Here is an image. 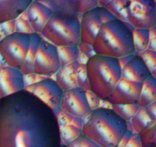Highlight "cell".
<instances>
[{"instance_id":"cell-1","label":"cell","mask_w":156,"mask_h":147,"mask_svg":"<svg viewBox=\"0 0 156 147\" xmlns=\"http://www.w3.org/2000/svg\"><path fill=\"white\" fill-rule=\"evenodd\" d=\"M58 116L24 90L0 100V147H60Z\"/></svg>"},{"instance_id":"cell-2","label":"cell","mask_w":156,"mask_h":147,"mask_svg":"<svg viewBox=\"0 0 156 147\" xmlns=\"http://www.w3.org/2000/svg\"><path fill=\"white\" fill-rule=\"evenodd\" d=\"M129 131L127 122L111 107H105L93 110L82 129L84 136L101 147H119Z\"/></svg>"},{"instance_id":"cell-3","label":"cell","mask_w":156,"mask_h":147,"mask_svg":"<svg viewBox=\"0 0 156 147\" xmlns=\"http://www.w3.org/2000/svg\"><path fill=\"white\" fill-rule=\"evenodd\" d=\"M133 30L128 23L116 18L105 22L91 45L94 54L118 60L136 54Z\"/></svg>"},{"instance_id":"cell-4","label":"cell","mask_w":156,"mask_h":147,"mask_svg":"<svg viewBox=\"0 0 156 147\" xmlns=\"http://www.w3.org/2000/svg\"><path fill=\"white\" fill-rule=\"evenodd\" d=\"M89 90L101 100L108 102L121 78L118 59L94 55L85 63Z\"/></svg>"},{"instance_id":"cell-5","label":"cell","mask_w":156,"mask_h":147,"mask_svg":"<svg viewBox=\"0 0 156 147\" xmlns=\"http://www.w3.org/2000/svg\"><path fill=\"white\" fill-rule=\"evenodd\" d=\"M41 35L56 47H79L82 43L80 18L66 12H53Z\"/></svg>"},{"instance_id":"cell-6","label":"cell","mask_w":156,"mask_h":147,"mask_svg":"<svg viewBox=\"0 0 156 147\" xmlns=\"http://www.w3.org/2000/svg\"><path fill=\"white\" fill-rule=\"evenodd\" d=\"M31 34L14 32L0 41V58L8 67L20 69L26 58Z\"/></svg>"},{"instance_id":"cell-7","label":"cell","mask_w":156,"mask_h":147,"mask_svg":"<svg viewBox=\"0 0 156 147\" xmlns=\"http://www.w3.org/2000/svg\"><path fill=\"white\" fill-rule=\"evenodd\" d=\"M126 22L133 28L150 29L156 27L155 0H129Z\"/></svg>"},{"instance_id":"cell-8","label":"cell","mask_w":156,"mask_h":147,"mask_svg":"<svg viewBox=\"0 0 156 147\" xmlns=\"http://www.w3.org/2000/svg\"><path fill=\"white\" fill-rule=\"evenodd\" d=\"M24 90L37 96L56 115L60 113L64 91L54 79L51 77L44 78L34 84L26 86Z\"/></svg>"},{"instance_id":"cell-9","label":"cell","mask_w":156,"mask_h":147,"mask_svg":"<svg viewBox=\"0 0 156 147\" xmlns=\"http://www.w3.org/2000/svg\"><path fill=\"white\" fill-rule=\"evenodd\" d=\"M61 67L57 47L42 38L34 63V74L44 77H51Z\"/></svg>"},{"instance_id":"cell-10","label":"cell","mask_w":156,"mask_h":147,"mask_svg":"<svg viewBox=\"0 0 156 147\" xmlns=\"http://www.w3.org/2000/svg\"><path fill=\"white\" fill-rule=\"evenodd\" d=\"M114 17L102 6H96L82 13L80 18L81 41L92 45L102 24Z\"/></svg>"},{"instance_id":"cell-11","label":"cell","mask_w":156,"mask_h":147,"mask_svg":"<svg viewBox=\"0 0 156 147\" xmlns=\"http://www.w3.org/2000/svg\"><path fill=\"white\" fill-rule=\"evenodd\" d=\"M91 111L86 90L81 87H75L64 91L61 104V113L85 121Z\"/></svg>"},{"instance_id":"cell-12","label":"cell","mask_w":156,"mask_h":147,"mask_svg":"<svg viewBox=\"0 0 156 147\" xmlns=\"http://www.w3.org/2000/svg\"><path fill=\"white\" fill-rule=\"evenodd\" d=\"M141 90V83L133 82L121 77L108 102L111 105L138 104Z\"/></svg>"},{"instance_id":"cell-13","label":"cell","mask_w":156,"mask_h":147,"mask_svg":"<svg viewBox=\"0 0 156 147\" xmlns=\"http://www.w3.org/2000/svg\"><path fill=\"white\" fill-rule=\"evenodd\" d=\"M25 89L24 75L20 69L5 66L0 69V100Z\"/></svg>"},{"instance_id":"cell-14","label":"cell","mask_w":156,"mask_h":147,"mask_svg":"<svg viewBox=\"0 0 156 147\" xmlns=\"http://www.w3.org/2000/svg\"><path fill=\"white\" fill-rule=\"evenodd\" d=\"M24 14L34 33L41 35L53 14V11L41 1H31Z\"/></svg>"},{"instance_id":"cell-15","label":"cell","mask_w":156,"mask_h":147,"mask_svg":"<svg viewBox=\"0 0 156 147\" xmlns=\"http://www.w3.org/2000/svg\"><path fill=\"white\" fill-rule=\"evenodd\" d=\"M151 75L141 57L137 54L132 55L129 61L122 67L121 77L129 81L143 84Z\"/></svg>"},{"instance_id":"cell-16","label":"cell","mask_w":156,"mask_h":147,"mask_svg":"<svg viewBox=\"0 0 156 147\" xmlns=\"http://www.w3.org/2000/svg\"><path fill=\"white\" fill-rule=\"evenodd\" d=\"M32 0H0V24L14 21L26 11Z\"/></svg>"},{"instance_id":"cell-17","label":"cell","mask_w":156,"mask_h":147,"mask_svg":"<svg viewBox=\"0 0 156 147\" xmlns=\"http://www.w3.org/2000/svg\"><path fill=\"white\" fill-rule=\"evenodd\" d=\"M79 61L62 65L55 74V81L63 91L78 87L77 70Z\"/></svg>"},{"instance_id":"cell-18","label":"cell","mask_w":156,"mask_h":147,"mask_svg":"<svg viewBox=\"0 0 156 147\" xmlns=\"http://www.w3.org/2000/svg\"><path fill=\"white\" fill-rule=\"evenodd\" d=\"M42 37L38 34L32 33L31 38H30V44L29 46L28 51H27L24 62L20 68V70L22 72L24 75H29L34 74L33 67L34 63L35 58H36L37 52L38 47L42 40Z\"/></svg>"},{"instance_id":"cell-19","label":"cell","mask_w":156,"mask_h":147,"mask_svg":"<svg viewBox=\"0 0 156 147\" xmlns=\"http://www.w3.org/2000/svg\"><path fill=\"white\" fill-rule=\"evenodd\" d=\"M156 101V79L152 75L149 77L142 84L138 105L140 107H146Z\"/></svg>"},{"instance_id":"cell-20","label":"cell","mask_w":156,"mask_h":147,"mask_svg":"<svg viewBox=\"0 0 156 147\" xmlns=\"http://www.w3.org/2000/svg\"><path fill=\"white\" fill-rule=\"evenodd\" d=\"M129 0H114V1H100V6L105 8L114 18L126 22L127 6ZM127 23V22H126Z\"/></svg>"},{"instance_id":"cell-21","label":"cell","mask_w":156,"mask_h":147,"mask_svg":"<svg viewBox=\"0 0 156 147\" xmlns=\"http://www.w3.org/2000/svg\"><path fill=\"white\" fill-rule=\"evenodd\" d=\"M127 123L129 130L133 133L140 134L142 130L153 123V122L149 117L145 109L143 107H140L136 115Z\"/></svg>"},{"instance_id":"cell-22","label":"cell","mask_w":156,"mask_h":147,"mask_svg":"<svg viewBox=\"0 0 156 147\" xmlns=\"http://www.w3.org/2000/svg\"><path fill=\"white\" fill-rule=\"evenodd\" d=\"M133 44L135 53L140 55L148 49L149 44L150 34L148 29L134 28L133 30Z\"/></svg>"},{"instance_id":"cell-23","label":"cell","mask_w":156,"mask_h":147,"mask_svg":"<svg viewBox=\"0 0 156 147\" xmlns=\"http://www.w3.org/2000/svg\"><path fill=\"white\" fill-rule=\"evenodd\" d=\"M57 51L62 66L75 62V61H78L79 53H80L79 47L78 46L58 47Z\"/></svg>"},{"instance_id":"cell-24","label":"cell","mask_w":156,"mask_h":147,"mask_svg":"<svg viewBox=\"0 0 156 147\" xmlns=\"http://www.w3.org/2000/svg\"><path fill=\"white\" fill-rule=\"evenodd\" d=\"M59 126H60V137L62 145H68L70 142L74 141L82 134V129H79L73 125L64 124Z\"/></svg>"},{"instance_id":"cell-25","label":"cell","mask_w":156,"mask_h":147,"mask_svg":"<svg viewBox=\"0 0 156 147\" xmlns=\"http://www.w3.org/2000/svg\"><path fill=\"white\" fill-rule=\"evenodd\" d=\"M142 147H156V123H153L140 133Z\"/></svg>"},{"instance_id":"cell-26","label":"cell","mask_w":156,"mask_h":147,"mask_svg":"<svg viewBox=\"0 0 156 147\" xmlns=\"http://www.w3.org/2000/svg\"><path fill=\"white\" fill-rule=\"evenodd\" d=\"M111 108L119 116H121L124 120L129 123L138 113L140 107L138 104H135V105H111Z\"/></svg>"},{"instance_id":"cell-27","label":"cell","mask_w":156,"mask_h":147,"mask_svg":"<svg viewBox=\"0 0 156 147\" xmlns=\"http://www.w3.org/2000/svg\"><path fill=\"white\" fill-rule=\"evenodd\" d=\"M139 55L141 57L146 67L152 73V70L156 67V51L147 49Z\"/></svg>"},{"instance_id":"cell-28","label":"cell","mask_w":156,"mask_h":147,"mask_svg":"<svg viewBox=\"0 0 156 147\" xmlns=\"http://www.w3.org/2000/svg\"><path fill=\"white\" fill-rule=\"evenodd\" d=\"M77 83L78 87H79L84 89L86 91L87 90H89L85 64H81V63H79V65L78 67L77 70Z\"/></svg>"},{"instance_id":"cell-29","label":"cell","mask_w":156,"mask_h":147,"mask_svg":"<svg viewBox=\"0 0 156 147\" xmlns=\"http://www.w3.org/2000/svg\"><path fill=\"white\" fill-rule=\"evenodd\" d=\"M66 147H101L92 140L88 139L83 134L79 136L77 139L70 142Z\"/></svg>"},{"instance_id":"cell-30","label":"cell","mask_w":156,"mask_h":147,"mask_svg":"<svg viewBox=\"0 0 156 147\" xmlns=\"http://www.w3.org/2000/svg\"><path fill=\"white\" fill-rule=\"evenodd\" d=\"M15 32L25 34L34 33L27 20L21 15L15 19Z\"/></svg>"},{"instance_id":"cell-31","label":"cell","mask_w":156,"mask_h":147,"mask_svg":"<svg viewBox=\"0 0 156 147\" xmlns=\"http://www.w3.org/2000/svg\"><path fill=\"white\" fill-rule=\"evenodd\" d=\"M14 32H15V20L0 24V41Z\"/></svg>"},{"instance_id":"cell-32","label":"cell","mask_w":156,"mask_h":147,"mask_svg":"<svg viewBox=\"0 0 156 147\" xmlns=\"http://www.w3.org/2000/svg\"><path fill=\"white\" fill-rule=\"evenodd\" d=\"M88 93V94H90V96L87 94V98H88V104H89L90 107H91V110H95V109L99 108V104H100L101 102V100L99 99L98 97L95 96L94 94H93L90 90H87Z\"/></svg>"},{"instance_id":"cell-33","label":"cell","mask_w":156,"mask_h":147,"mask_svg":"<svg viewBox=\"0 0 156 147\" xmlns=\"http://www.w3.org/2000/svg\"><path fill=\"white\" fill-rule=\"evenodd\" d=\"M146 113L153 123H156V101L144 107Z\"/></svg>"},{"instance_id":"cell-34","label":"cell","mask_w":156,"mask_h":147,"mask_svg":"<svg viewBox=\"0 0 156 147\" xmlns=\"http://www.w3.org/2000/svg\"><path fill=\"white\" fill-rule=\"evenodd\" d=\"M150 38H149V44L148 49L156 51V27L149 30Z\"/></svg>"},{"instance_id":"cell-35","label":"cell","mask_w":156,"mask_h":147,"mask_svg":"<svg viewBox=\"0 0 156 147\" xmlns=\"http://www.w3.org/2000/svg\"><path fill=\"white\" fill-rule=\"evenodd\" d=\"M126 147H142L140 135L133 133Z\"/></svg>"},{"instance_id":"cell-36","label":"cell","mask_w":156,"mask_h":147,"mask_svg":"<svg viewBox=\"0 0 156 147\" xmlns=\"http://www.w3.org/2000/svg\"><path fill=\"white\" fill-rule=\"evenodd\" d=\"M151 75H152V77H153L155 79H156V67L155 69H154L152 71V73H151Z\"/></svg>"},{"instance_id":"cell-37","label":"cell","mask_w":156,"mask_h":147,"mask_svg":"<svg viewBox=\"0 0 156 147\" xmlns=\"http://www.w3.org/2000/svg\"><path fill=\"white\" fill-rule=\"evenodd\" d=\"M60 147H66V145H61V146Z\"/></svg>"},{"instance_id":"cell-38","label":"cell","mask_w":156,"mask_h":147,"mask_svg":"<svg viewBox=\"0 0 156 147\" xmlns=\"http://www.w3.org/2000/svg\"><path fill=\"white\" fill-rule=\"evenodd\" d=\"M2 67V65H1V64H0V69H1Z\"/></svg>"}]
</instances>
